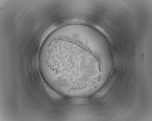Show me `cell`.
Returning <instances> with one entry per match:
<instances>
[{"instance_id":"cell-1","label":"cell","mask_w":152,"mask_h":121,"mask_svg":"<svg viewBox=\"0 0 152 121\" xmlns=\"http://www.w3.org/2000/svg\"><path fill=\"white\" fill-rule=\"evenodd\" d=\"M83 48L75 43L57 40L41 50L39 59L40 72L50 87L62 95L68 94L81 85L87 75L83 62L85 50L72 62Z\"/></svg>"}]
</instances>
